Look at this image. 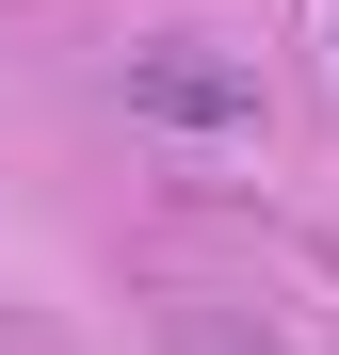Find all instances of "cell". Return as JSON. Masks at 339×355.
Instances as JSON below:
<instances>
[{"label": "cell", "mask_w": 339, "mask_h": 355, "mask_svg": "<svg viewBox=\"0 0 339 355\" xmlns=\"http://www.w3.org/2000/svg\"><path fill=\"white\" fill-rule=\"evenodd\" d=\"M178 355H243V339H226V323H178ZM259 355H275V339H259Z\"/></svg>", "instance_id": "7a4b0ae2"}, {"label": "cell", "mask_w": 339, "mask_h": 355, "mask_svg": "<svg viewBox=\"0 0 339 355\" xmlns=\"http://www.w3.org/2000/svg\"><path fill=\"white\" fill-rule=\"evenodd\" d=\"M130 113H162V130H243L259 81H243V65H178V49H162V65H130Z\"/></svg>", "instance_id": "6da1fadb"}]
</instances>
